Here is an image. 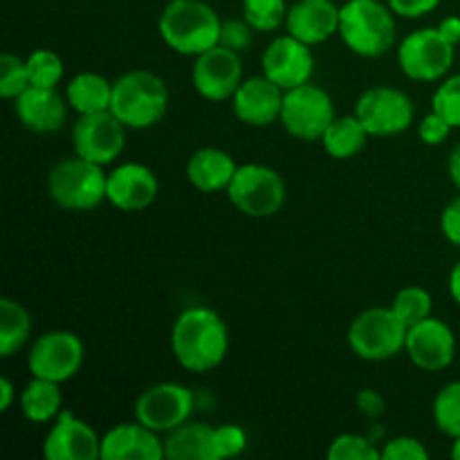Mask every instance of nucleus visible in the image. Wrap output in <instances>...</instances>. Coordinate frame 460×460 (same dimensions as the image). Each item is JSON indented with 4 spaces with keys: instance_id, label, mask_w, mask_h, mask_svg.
Masks as SVG:
<instances>
[{
    "instance_id": "c756f323",
    "label": "nucleus",
    "mask_w": 460,
    "mask_h": 460,
    "mask_svg": "<svg viewBox=\"0 0 460 460\" xmlns=\"http://www.w3.org/2000/svg\"><path fill=\"white\" fill-rule=\"evenodd\" d=\"M391 308L395 310L400 319L407 323V328L416 326V323L425 322L427 317H431V310H434V301H431V295L425 290V288H404L395 295Z\"/></svg>"
},
{
    "instance_id": "a878e982",
    "label": "nucleus",
    "mask_w": 460,
    "mask_h": 460,
    "mask_svg": "<svg viewBox=\"0 0 460 460\" xmlns=\"http://www.w3.org/2000/svg\"><path fill=\"white\" fill-rule=\"evenodd\" d=\"M368 137L371 135L364 128L362 121L358 119V115H344L332 119V124L323 133L322 142L331 157H335V160H350V157H355L367 146Z\"/></svg>"
},
{
    "instance_id": "58836bf2",
    "label": "nucleus",
    "mask_w": 460,
    "mask_h": 460,
    "mask_svg": "<svg viewBox=\"0 0 460 460\" xmlns=\"http://www.w3.org/2000/svg\"><path fill=\"white\" fill-rule=\"evenodd\" d=\"M449 133H452V126H449V121L445 119V117H440L436 111H431L429 115L422 117L420 126H418V135H420L422 142L429 144V146L443 144L445 139L449 137Z\"/></svg>"
},
{
    "instance_id": "79ce46f5",
    "label": "nucleus",
    "mask_w": 460,
    "mask_h": 460,
    "mask_svg": "<svg viewBox=\"0 0 460 460\" xmlns=\"http://www.w3.org/2000/svg\"><path fill=\"white\" fill-rule=\"evenodd\" d=\"M358 409L362 416L377 418L385 413V400H382V395L377 391L364 389L358 394Z\"/></svg>"
},
{
    "instance_id": "cd10ccee",
    "label": "nucleus",
    "mask_w": 460,
    "mask_h": 460,
    "mask_svg": "<svg viewBox=\"0 0 460 460\" xmlns=\"http://www.w3.org/2000/svg\"><path fill=\"white\" fill-rule=\"evenodd\" d=\"M31 332V317L18 301L0 299V358H12Z\"/></svg>"
},
{
    "instance_id": "aec40b11",
    "label": "nucleus",
    "mask_w": 460,
    "mask_h": 460,
    "mask_svg": "<svg viewBox=\"0 0 460 460\" xmlns=\"http://www.w3.org/2000/svg\"><path fill=\"white\" fill-rule=\"evenodd\" d=\"M164 443L160 434L139 420L121 422L102 438V460H162Z\"/></svg>"
},
{
    "instance_id": "ddd939ff",
    "label": "nucleus",
    "mask_w": 460,
    "mask_h": 460,
    "mask_svg": "<svg viewBox=\"0 0 460 460\" xmlns=\"http://www.w3.org/2000/svg\"><path fill=\"white\" fill-rule=\"evenodd\" d=\"M193 411V394L175 382L148 386L135 402V420L157 434H169L184 425Z\"/></svg>"
},
{
    "instance_id": "f3484780",
    "label": "nucleus",
    "mask_w": 460,
    "mask_h": 460,
    "mask_svg": "<svg viewBox=\"0 0 460 460\" xmlns=\"http://www.w3.org/2000/svg\"><path fill=\"white\" fill-rule=\"evenodd\" d=\"M43 456L48 460H97L102 458V438L88 422L72 411H61L45 436Z\"/></svg>"
},
{
    "instance_id": "e433bc0d",
    "label": "nucleus",
    "mask_w": 460,
    "mask_h": 460,
    "mask_svg": "<svg viewBox=\"0 0 460 460\" xmlns=\"http://www.w3.org/2000/svg\"><path fill=\"white\" fill-rule=\"evenodd\" d=\"M429 452L425 445L411 436H398L391 438L382 449V460H427Z\"/></svg>"
},
{
    "instance_id": "f8f14e48",
    "label": "nucleus",
    "mask_w": 460,
    "mask_h": 460,
    "mask_svg": "<svg viewBox=\"0 0 460 460\" xmlns=\"http://www.w3.org/2000/svg\"><path fill=\"white\" fill-rule=\"evenodd\" d=\"M72 146L76 155L106 166L124 153L126 126L111 111L79 115L72 128Z\"/></svg>"
},
{
    "instance_id": "72a5a7b5",
    "label": "nucleus",
    "mask_w": 460,
    "mask_h": 460,
    "mask_svg": "<svg viewBox=\"0 0 460 460\" xmlns=\"http://www.w3.org/2000/svg\"><path fill=\"white\" fill-rule=\"evenodd\" d=\"M27 88H30L27 63L16 54H3L0 57V94L4 99H16Z\"/></svg>"
},
{
    "instance_id": "ea45409f",
    "label": "nucleus",
    "mask_w": 460,
    "mask_h": 460,
    "mask_svg": "<svg viewBox=\"0 0 460 460\" xmlns=\"http://www.w3.org/2000/svg\"><path fill=\"white\" fill-rule=\"evenodd\" d=\"M395 16L402 18H422L434 12L440 0H386Z\"/></svg>"
},
{
    "instance_id": "473e14b6",
    "label": "nucleus",
    "mask_w": 460,
    "mask_h": 460,
    "mask_svg": "<svg viewBox=\"0 0 460 460\" xmlns=\"http://www.w3.org/2000/svg\"><path fill=\"white\" fill-rule=\"evenodd\" d=\"M328 460H382V452L364 436L341 434L331 443Z\"/></svg>"
},
{
    "instance_id": "4c0bfd02",
    "label": "nucleus",
    "mask_w": 460,
    "mask_h": 460,
    "mask_svg": "<svg viewBox=\"0 0 460 460\" xmlns=\"http://www.w3.org/2000/svg\"><path fill=\"white\" fill-rule=\"evenodd\" d=\"M252 31L254 27L245 21V18H229L220 27V40L218 45L234 49V52H243L252 45Z\"/></svg>"
},
{
    "instance_id": "1a4fd4ad",
    "label": "nucleus",
    "mask_w": 460,
    "mask_h": 460,
    "mask_svg": "<svg viewBox=\"0 0 460 460\" xmlns=\"http://www.w3.org/2000/svg\"><path fill=\"white\" fill-rule=\"evenodd\" d=\"M456 45L449 43L438 27L411 31L398 48V63L413 81H438L454 66Z\"/></svg>"
},
{
    "instance_id": "2eb2a0df",
    "label": "nucleus",
    "mask_w": 460,
    "mask_h": 460,
    "mask_svg": "<svg viewBox=\"0 0 460 460\" xmlns=\"http://www.w3.org/2000/svg\"><path fill=\"white\" fill-rule=\"evenodd\" d=\"M263 75L283 90H292L313 79L314 57L308 43L295 39L292 34L279 36L265 48L261 57Z\"/></svg>"
},
{
    "instance_id": "7c9ffc66",
    "label": "nucleus",
    "mask_w": 460,
    "mask_h": 460,
    "mask_svg": "<svg viewBox=\"0 0 460 460\" xmlns=\"http://www.w3.org/2000/svg\"><path fill=\"white\" fill-rule=\"evenodd\" d=\"M243 18L256 31H274L286 25V0H243Z\"/></svg>"
},
{
    "instance_id": "0eeeda50",
    "label": "nucleus",
    "mask_w": 460,
    "mask_h": 460,
    "mask_svg": "<svg viewBox=\"0 0 460 460\" xmlns=\"http://www.w3.org/2000/svg\"><path fill=\"white\" fill-rule=\"evenodd\" d=\"M288 189L281 175L263 164H243L227 187V198L241 214L268 218L286 205Z\"/></svg>"
},
{
    "instance_id": "bb28decb",
    "label": "nucleus",
    "mask_w": 460,
    "mask_h": 460,
    "mask_svg": "<svg viewBox=\"0 0 460 460\" xmlns=\"http://www.w3.org/2000/svg\"><path fill=\"white\" fill-rule=\"evenodd\" d=\"M63 395L58 382L31 377L21 394V411L30 422H49L61 413Z\"/></svg>"
},
{
    "instance_id": "7ed1b4c3",
    "label": "nucleus",
    "mask_w": 460,
    "mask_h": 460,
    "mask_svg": "<svg viewBox=\"0 0 460 460\" xmlns=\"http://www.w3.org/2000/svg\"><path fill=\"white\" fill-rule=\"evenodd\" d=\"M341 40L353 54L377 58L395 43V13L380 0H346L340 7Z\"/></svg>"
},
{
    "instance_id": "39448f33",
    "label": "nucleus",
    "mask_w": 460,
    "mask_h": 460,
    "mask_svg": "<svg viewBox=\"0 0 460 460\" xmlns=\"http://www.w3.org/2000/svg\"><path fill=\"white\" fill-rule=\"evenodd\" d=\"M108 173L81 155L66 157L48 175L49 198L61 209L90 211L106 200Z\"/></svg>"
},
{
    "instance_id": "6e6552de",
    "label": "nucleus",
    "mask_w": 460,
    "mask_h": 460,
    "mask_svg": "<svg viewBox=\"0 0 460 460\" xmlns=\"http://www.w3.org/2000/svg\"><path fill=\"white\" fill-rule=\"evenodd\" d=\"M335 119V103L319 85L308 84L286 90L281 108V124L292 137L317 142Z\"/></svg>"
},
{
    "instance_id": "c85d7f7f",
    "label": "nucleus",
    "mask_w": 460,
    "mask_h": 460,
    "mask_svg": "<svg viewBox=\"0 0 460 460\" xmlns=\"http://www.w3.org/2000/svg\"><path fill=\"white\" fill-rule=\"evenodd\" d=\"M436 427L449 438L460 436V380L449 382L434 400Z\"/></svg>"
},
{
    "instance_id": "c03bdc74",
    "label": "nucleus",
    "mask_w": 460,
    "mask_h": 460,
    "mask_svg": "<svg viewBox=\"0 0 460 460\" xmlns=\"http://www.w3.org/2000/svg\"><path fill=\"white\" fill-rule=\"evenodd\" d=\"M13 398H16V391H13V385L9 377H0V411H9V407L13 404Z\"/></svg>"
},
{
    "instance_id": "20e7f679",
    "label": "nucleus",
    "mask_w": 460,
    "mask_h": 460,
    "mask_svg": "<svg viewBox=\"0 0 460 460\" xmlns=\"http://www.w3.org/2000/svg\"><path fill=\"white\" fill-rule=\"evenodd\" d=\"M166 108L169 90L155 72L133 70L112 81L111 112L126 128H151L166 115Z\"/></svg>"
},
{
    "instance_id": "412c9836",
    "label": "nucleus",
    "mask_w": 460,
    "mask_h": 460,
    "mask_svg": "<svg viewBox=\"0 0 460 460\" xmlns=\"http://www.w3.org/2000/svg\"><path fill=\"white\" fill-rule=\"evenodd\" d=\"M288 34L319 45L340 31V7L332 0H299L288 9Z\"/></svg>"
},
{
    "instance_id": "de8ad7c7",
    "label": "nucleus",
    "mask_w": 460,
    "mask_h": 460,
    "mask_svg": "<svg viewBox=\"0 0 460 460\" xmlns=\"http://www.w3.org/2000/svg\"><path fill=\"white\" fill-rule=\"evenodd\" d=\"M452 458H454V460H460V436H458V438H454V445H452Z\"/></svg>"
},
{
    "instance_id": "9d476101",
    "label": "nucleus",
    "mask_w": 460,
    "mask_h": 460,
    "mask_svg": "<svg viewBox=\"0 0 460 460\" xmlns=\"http://www.w3.org/2000/svg\"><path fill=\"white\" fill-rule=\"evenodd\" d=\"M413 102L402 90L389 85L368 88L355 103V115L373 137H391L400 135L411 126Z\"/></svg>"
},
{
    "instance_id": "f257e3e1",
    "label": "nucleus",
    "mask_w": 460,
    "mask_h": 460,
    "mask_svg": "<svg viewBox=\"0 0 460 460\" xmlns=\"http://www.w3.org/2000/svg\"><path fill=\"white\" fill-rule=\"evenodd\" d=\"M229 349V332L218 313L209 308H189L175 319L171 350L182 368L209 373L220 367Z\"/></svg>"
},
{
    "instance_id": "a211bd4d",
    "label": "nucleus",
    "mask_w": 460,
    "mask_h": 460,
    "mask_svg": "<svg viewBox=\"0 0 460 460\" xmlns=\"http://www.w3.org/2000/svg\"><path fill=\"white\" fill-rule=\"evenodd\" d=\"M160 182L148 166L126 162L108 173L106 200L119 211H142L155 202Z\"/></svg>"
},
{
    "instance_id": "c9c22d12",
    "label": "nucleus",
    "mask_w": 460,
    "mask_h": 460,
    "mask_svg": "<svg viewBox=\"0 0 460 460\" xmlns=\"http://www.w3.org/2000/svg\"><path fill=\"white\" fill-rule=\"evenodd\" d=\"M214 447H216V460L238 456V454L245 452L247 447L245 431H243L238 425L216 427Z\"/></svg>"
},
{
    "instance_id": "5701e85b",
    "label": "nucleus",
    "mask_w": 460,
    "mask_h": 460,
    "mask_svg": "<svg viewBox=\"0 0 460 460\" xmlns=\"http://www.w3.org/2000/svg\"><path fill=\"white\" fill-rule=\"evenodd\" d=\"M238 164L223 148L207 146L193 153L187 162V178L198 191L216 193L227 191Z\"/></svg>"
},
{
    "instance_id": "6ab92c4d",
    "label": "nucleus",
    "mask_w": 460,
    "mask_h": 460,
    "mask_svg": "<svg viewBox=\"0 0 460 460\" xmlns=\"http://www.w3.org/2000/svg\"><path fill=\"white\" fill-rule=\"evenodd\" d=\"M286 90L270 81L268 76H252L238 85L232 97L234 115L247 126H270L281 119Z\"/></svg>"
},
{
    "instance_id": "4468645a",
    "label": "nucleus",
    "mask_w": 460,
    "mask_h": 460,
    "mask_svg": "<svg viewBox=\"0 0 460 460\" xmlns=\"http://www.w3.org/2000/svg\"><path fill=\"white\" fill-rule=\"evenodd\" d=\"M193 88L207 102H227L243 84V61L238 52L216 45L196 57L191 70Z\"/></svg>"
},
{
    "instance_id": "393cba45",
    "label": "nucleus",
    "mask_w": 460,
    "mask_h": 460,
    "mask_svg": "<svg viewBox=\"0 0 460 460\" xmlns=\"http://www.w3.org/2000/svg\"><path fill=\"white\" fill-rule=\"evenodd\" d=\"M66 99L72 111H76L79 115L111 111L112 84L97 72H81L67 84Z\"/></svg>"
},
{
    "instance_id": "a18cd8bd",
    "label": "nucleus",
    "mask_w": 460,
    "mask_h": 460,
    "mask_svg": "<svg viewBox=\"0 0 460 460\" xmlns=\"http://www.w3.org/2000/svg\"><path fill=\"white\" fill-rule=\"evenodd\" d=\"M449 178H452V182L456 184L460 191V144L449 155Z\"/></svg>"
},
{
    "instance_id": "37998d69",
    "label": "nucleus",
    "mask_w": 460,
    "mask_h": 460,
    "mask_svg": "<svg viewBox=\"0 0 460 460\" xmlns=\"http://www.w3.org/2000/svg\"><path fill=\"white\" fill-rule=\"evenodd\" d=\"M438 31L449 40L452 45H460V18L458 16H447L440 21Z\"/></svg>"
},
{
    "instance_id": "f03ea898",
    "label": "nucleus",
    "mask_w": 460,
    "mask_h": 460,
    "mask_svg": "<svg viewBox=\"0 0 460 460\" xmlns=\"http://www.w3.org/2000/svg\"><path fill=\"white\" fill-rule=\"evenodd\" d=\"M220 27L223 21L216 9L202 0H171L162 9L157 22L162 40L184 57H200L207 49L216 48L220 40Z\"/></svg>"
},
{
    "instance_id": "a19ab883",
    "label": "nucleus",
    "mask_w": 460,
    "mask_h": 460,
    "mask_svg": "<svg viewBox=\"0 0 460 460\" xmlns=\"http://www.w3.org/2000/svg\"><path fill=\"white\" fill-rule=\"evenodd\" d=\"M440 229L452 245L460 247V196L454 198L440 216Z\"/></svg>"
},
{
    "instance_id": "b1692460",
    "label": "nucleus",
    "mask_w": 460,
    "mask_h": 460,
    "mask_svg": "<svg viewBox=\"0 0 460 460\" xmlns=\"http://www.w3.org/2000/svg\"><path fill=\"white\" fill-rule=\"evenodd\" d=\"M214 427L205 422H184L166 434L164 456L169 460H216Z\"/></svg>"
},
{
    "instance_id": "dca6fc26",
    "label": "nucleus",
    "mask_w": 460,
    "mask_h": 460,
    "mask_svg": "<svg viewBox=\"0 0 460 460\" xmlns=\"http://www.w3.org/2000/svg\"><path fill=\"white\" fill-rule=\"evenodd\" d=\"M404 350L420 371L438 373L445 371L456 358V337L447 323L427 317L425 322L409 328Z\"/></svg>"
},
{
    "instance_id": "2f4dec72",
    "label": "nucleus",
    "mask_w": 460,
    "mask_h": 460,
    "mask_svg": "<svg viewBox=\"0 0 460 460\" xmlns=\"http://www.w3.org/2000/svg\"><path fill=\"white\" fill-rule=\"evenodd\" d=\"M30 85L36 88H57L63 79V61L52 49H36L25 58Z\"/></svg>"
},
{
    "instance_id": "49530a36",
    "label": "nucleus",
    "mask_w": 460,
    "mask_h": 460,
    "mask_svg": "<svg viewBox=\"0 0 460 460\" xmlns=\"http://www.w3.org/2000/svg\"><path fill=\"white\" fill-rule=\"evenodd\" d=\"M449 292H452V299L460 305V261L454 265L452 274H449Z\"/></svg>"
},
{
    "instance_id": "f704fd0d",
    "label": "nucleus",
    "mask_w": 460,
    "mask_h": 460,
    "mask_svg": "<svg viewBox=\"0 0 460 460\" xmlns=\"http://www.w3.org/2000/svg\"><path fill=\"white\" fill-rule=\"evenodd\" d=\"M431 111L449 121L452 128H460V75L449 76L436 88L431 99Z\"/></svg>"
},
{
    "instance_id": "4be33fe9",
    "label": "nucleus",
    "mask_w": 460,
    "mask_h": 460,
    "mask_svg": "<svg viewBox=\"0 0 460 460\" xmlns=\"http://www.w3.org/2000/svg\"><path fill=\"white\" fill-rule=\"evenodd\" d=\"M67 99L57 88H36L30 85L21 97H16V115L31 133H54L63 128L67 119Z\"/></svg>"
},
{
    "instance_id": "423d86ee",
    "label": "nucleus",
    "mask_w": 460,
    "mask_h": 460,
    "mask_svg": "<svg viewBox=\"0 0 460 460\" xmlns=\"http://www.w3.org/2000/svg\"><path fill=\"white\" fill-rule=\"evenodd\" d=\"M407 323L394 308H368L350 323L349 346L359 359L385 362L402 353L407 346Z\"/></svg>"
},
{
    "instance_id": "9b49d317",
    "label": "nucleus",
    "mask_w": 460,
    "mask_h": 460,
    "mask_svg": "<svg viewBox=\"0 0 460 460\" xmlns=\"http://www.w3.org/2000/svg\"><path fill=\"white\" fill-rule=\"evenodd\" d=\"M84 364V341L70 331H49L34 341L27 355L31 377L52 382H67Z\"/></svg>"
}]
</instances>
